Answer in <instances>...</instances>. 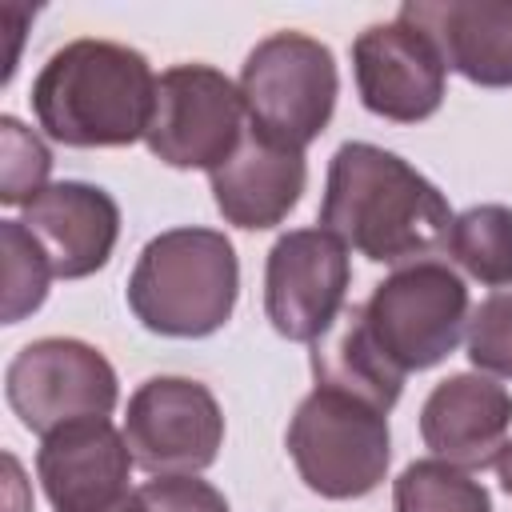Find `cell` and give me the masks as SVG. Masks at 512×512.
<instances>
[{"mask_svg":"<svg viewBox=\"0 0 512 512\" xmlns=\"http://www.w3.org/2000/svg\"><path fill=\"white\" fill-rule=\"evenodd\" d=\"M240 296L236 248L216 228H168L128 276V308L148 332L200 340L228 324Z\"/></svg>","mask_w":512,"mask_h":512,"instance_id":"obj_3","label":"cell"},{"mask_svg":"<svg viewBox=\"0 0 512 512\" xmlns=\"http://www.w3.org/2000/svg\"><path fill=\"white\" fill-rule=\"evenodd\" d=\"M400 20L420 28L464 80L512 88V0H408Z\"/></svg>","mask_w":512,"mask_h":512,"instance_id":"obj_15","label":"cell"},{"mask_svg":"<svg viewBox=\"0 0 512 512\" xmlns=\"http://www.w3.org/2000/svg\"><path fill=\"white\" fill-rule=\"evenodd\" d=\"M108 512H228V500L196 476H156Z\"/></svg>","mask_w":512,"mask_h":512,"instance_id":"obj_23","label":"cell"},{"mask_svg":"<svg viewBox=\"0 0 512 512\" xmlns=\"http://www.w3.org/2000/svg\"><path fill=\"white\" fill-rule=\"evenodd\" d=\"M452 208L444 192L396 152L364 140L336 148L320 200V228L372 264H420L448 244Z\"/></svg>","mask_w":512,"mask_h":512,"instance_id":"obj_1","label":"cell"},{"mask_svg":"<svg viewBox=\"0 0 512 512\" xmlns=\"http://www.w3.org/2000/svg\"><path fill=\"white\" fill-rule=\"evenodd\" d=\"M132 452L108 416L80 420L44 436L36 472L56 512H108L128 496Z\"/></svg>","mask_w":512,"mask_h":512,"instance_id":"obj_12","label":"cell"},{"mask_svg":"<svg viewBox=\"0 0 512 512\" xmlns=\"http://www.w3.org/2000/svg\"><path fill=\"white\" fill-rule=\"evenodd\" d=\"M52 152L16 116H0V200L8 208L28 204L48 188Z\"/></svg>","mask_w":512,"mask_h":512,"instance_id":"obj_21","label":"cell"},{"mask_svg":"<svg viewBox=\"0 0 512 512\" xmlns=\"http://www.w3.org/2000/svg\"><path fill=\"white\" fill-rule=\"evenodd\" d=\"M492 468H496V476H500V488L512 496V440L500 448V456H496V464H492Z\"/></svg>","mask_w":512,"mask_h":512,"instance_id":"obj_24","label":"cell"},{"mask_svg":"<svg viewBox=\"0 0 512 512\" xmlns=\"http://www.w3.org/2000/svg\"><path fill=\"white\" fill-rule=\"evenodd\" d=\"M352 280L348 248L324 228L284 232L264 264V312L284 340L316 344L344 308Z\"/></svg>","mask_w":512,"mask_h":512,"instance_id":"obj_10","label":"cell"},{"mask_svg":"<svg viewBox=\"0 0 512 512\" xmlns=\"http://www.w3.org/2000/svg\"><path fill=\"white\" fill-rule=\"evenodd\" d=\"M360 308L384 360L408 376L452 356L468 324V288L448 264L420 260L380 280Z\"/></svg>","mask_w":512,"mask_h":512,"instance_id":"obj_6","label":"cell"},{"mask_svg":"<svg viewBox=\"0 0 512 512\" xmlns=\"http://www.w3.org/2000/svg\"><path fill=\"white\" fill-rule=\"evenodd\" d=\"M208 180L220 216L236 228L260 232L280 224L300 204V192L308 184V164L304 152L284 148L248 124L236 152L220 168H212Z\"/></svg>","mask_w":512,"mask_h":512,"instance_id":"obj_16","label":"cell"},{"mask_svg":"<svg viewBox=\"0 0 512 512\" xmlns=\"http://www.w3.org/2000/svg\"><path fill=\"white\" fill-rule=\"evenodd\" d=\"M512 428V392L480 372L440 380L420 408V436L436 460L464 472L496 464Z\"/></svg>","mask_w":512,"mask_h":512,"instance_id":"obj_13","label":"cell"},{"mask_svg":"<svg viewBox=\"0 0 512 512\" xmlns=\"http://www.w3.org/2000/svg\"><path fill=\"white\" fill-rule=\"evenodd\" d=\"M352 72L372 116L416 124L440 108L448 64L420 28L396 16L392 24H368L352 40Z\"/></svg>","mask_w":512,"mask_h":512,"instance_id":"obj_11","label":"cell"},{"mask_svg":"<svg viewBox=\"0 0 512 512\" xmlns=\"http://www.w3.org/2000/svg\"><path fill=\"white\" fill-rule=\"evenodd\" d=\"M124 440L144 472L196 476L224 444V412L200 380L152 376L128 400Z\"/></svg>","mask_w":512,"mask_h":512,"instance_id":"obj_9","label":"cell"},{"mask_svg":"<svg viewBox=\"0 0 512 512\" xmlns=\"http://www.w3.org/2000/svg\"><path fill=\"white\" fill-rule=\"evenodd\" d=\"M468 360L480 372L512 380V292H492L468 316Z\"/></svg>","mask_w":512,"mask_h":512,"instance_id":"obj_22","label":"cell"},{"mask_svg":"<svg viewBox=\"0 0 512 512\" xmlns=\"http://www.w3.org/2000/svg\"><path fill=\"white\" fill-rule=\"evenodd\" d=\"M20 224L44 248L52 276L80 280L108 264L116 236H120V208L96 184L60 180L24 204Z\"/></svg>","mask_w":512,"mask_h":512,"instance_id":"obj_14","label":"cell"},{"mask_svg":"<svg viewBox=\"0 0 512 512\" xmlns=\"http://www.w3.org/2000/svg\"><path fill=\"white\" fill-rule=\"evenodd\" d=\"M284 444L300 480L324 500L368 496L392 460L388 412L328 384H316L300 400Z\"/></svg>","mask_w":512,"mask_h":512,"instance_id":"obj_4","label":"cell"},{"mask_svg":"<svg viewBox=\"0 0 512 512\" xmlns=\"http://www.w3.org/2000/svg\"><path fill=\"white\" fill-rule=\"evenodd\" d=\"M244 96L212 64H172L156 76L148 152L168 168H220L244 136Z\"/></svg>","mask_w":512,"mask_h":512,"instance_id":"obj_8","label":"cell"},{"mask_svg":"<svg viewBox=\"0 0 512 512\" xmlns=\"http://www.w3.org/2000/svg\"><path fill=\"white\" fill-rule=\"evenodd\" d=\"M448 252L472 280L488 288L512 284V208L472 204L460 212L448 232Z\"/></svg>","mask_w":512,"mask_h":512,"instance_id":"obj_18","label":"cell"},{"mask_svg":"<svg viewBox=\"0 0 512 512\" xmlns=\"http://www.w3.org/2000/svg\"><path fill=\"white\" fill-rule=\"evenodd\" d=\"M336 60L332 48L304 32H272L264 36L244 68H240V96L248 108V124L284 144L304 152L336 112Z\"/></svg>","mask_w":512,"mask_h":512,"instance_id":"obj_5","label":"cell"},{"mask_svg":"<svg viewBox=\"0 0 512 512\" xmlns=\"http://www.w3.org/2000/svg\"><path fill=\"white\" fill-rule=\"evenodd\" d=\"M156 76L144 52L116 40H72L48 56L32 84L40 128L68 148H124L148 136Z\"/></svg>","mask_w":512,"mask_h":512,"instance_id":"obj_2","label":"cell"},{"mask_svg":"<svg viewBox=\"0 0 512 512\" xmlns=\"http://www.w3.org/2000/svg\"><path fill=\"white\" fill-rule=\"evenodd\" d=\"M0 252H4V324H20L44 304L52 264L20 220L0 224Z\"/></svg>","mask_w":512,"mask_h":512,"instance_id":"obj_20","label":"cell"},{"mask_svg":"<svg viewBox=\"0 0 512 512\" xmlns=\"http://www.w3.org/2000/svg\"><path fill=\"white\" fill-rule=\"evenodd\" d=\"M396 512H492L488 488L444 460H416L392 484Z\"/></svg>","mask_w":512,"mask_h":512,"instance_id":"obj_19","label":"cell"},{"mask_svg":"<svg viewBox=\"0 0 512 512\" xmlns=\"http://www.w3.org/2000/svg\"><path fill=\"white\" fill-rule=\"evenodd\" d=\"M312 376H316V384L352 392V396L376 404L380 412H392V404L400 400V388H404V372H396L384 360L380 344L368 332L360 304H352L312 344Z\"/></svg>","mask_w":512,"mask_h":512,"instance_id":"obj_17","label":"cell"},{"mask_svg":"<svg viewBox=\"0 0 512 512\" xmlns=\"http://www.w3.org/2000/svg\"><path fill=\"white\" fill-rule=\"evenodd\" d=\"M116 392L120 388L108 356L72 336H44L24 344L4 372L8 408L36 436L108 416L116 408Z\"/></svg>","mask_w":512,"mask_h":512,"instance_id":"obj_7","label":"cell"}]
</instances>
